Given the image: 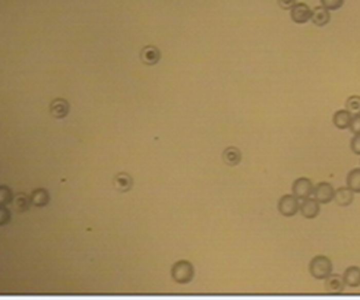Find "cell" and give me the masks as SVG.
I'll use <instances>...</instances> for the list:
<instances>
[{
	"label": "cell",
	"mask_w": 360,
	"mask_h": 300,
	"mask_svg": "<svg viewBox=\"0 0 360 300\" xmlns=\"http://www.w3.org/2000/svg\"><path fill=\"white\" fill-rule=\"evenodd\" d=\"M334 201L337 202V205L340 207H349L354 201V192L350 191L347 186L346 188H338L335 191V196H334Z\"/></svg>",
	"instance_id": "14"
},
{
	"label": "cell",
	"mask_w": 360,
	"mask_h": 300,
	"mask_svg": "<svg viewBox=\"0 0 360 300\" xmlns=\"http://www.w3.org/2000/svg\"><path fill=\"white\" fill-rule=\"evenodd\" d=\"M113 183H114V188H116L119 192L124 194V192H129V191L132 189L133 179H132V176L129 175V173H124V172H122V173H117V175L114 176Z\"/></svg>",
	"instance_id": "11"
},
{
	"label": "cell",
	"mask_w": 360,
	"mask_h": 300,
	"mask_svg": "<svg viewBox=\"0 0 360 300\" xmlns=\"http://www.w3.org/2000/svg\"><path fill=\"white\" fill-rule=\"evenodd\" d=\"M343 280L347 287L356 289L360 286V267H349L344 274H343Z\"/></svg>",
	"instance_id": "12"
},
{
	"label": "cell",
	"mask_w": 360,
	"mask_h": 300,
	"mask_svg": "<svg viewBox=\"0 0 360 300\" xmlns=\"http://www.w3.org/2000/svg\"><path fill=\"white\" fill-rule=\"evenodd\" d=\"M349 129H350L354 135H356V134H360V115H353V116H351V122Z\"/></svg>",
	"instance_id": "24"
},
{
	"label": "cell",
	"mask_w": 360,
	"mask_h": 300,
	"mask_svg": "<svg viewBox=\"0 0 360 300\" xmlns=\"http://www.w3.org/2000/svg\"><path fill=\"white\" fill-rule=\"evenodd\" d=\"M311 21L313 22V25L316 27H323L327 25L330 21H331V15H330V10L323 6H318L312 10V18Z\"/></svg>",
	"instance_id": "15"
},
{
	"label": "cell",
	"mask_w": 360,
	"mask_h": 300,
	"mask_svg": "<svg viewBox=\"0 0 360 300\" xmlns=\"http://www.w3.org/2000/svg\"><path fill=\"white\" fill-rule=\"evenodd\" d=\"M309 272L316 280H325L332 274V262L328 256L318 255L309 264Z\"/></svg>",
	"instance_id": "1"
},
{
	"label": "cell",
	"mask_w": 360,
	"mask_h": 300,
	"mask_svg": "<svg viewBox=\"0 0 360 300\" xmlns=\"http://www.w3.org/2000/svg\"><path fill=\"white\" fill-rule=\"evenodd\" d=\"M195 277V268L189 261H182L174 262V265L171 267V278L179 283V284H188L193 280Z\"/></svg>",
	"instance_id": "2"
},
{
	"label": "cell",
	"mask_w": 360,
	"mask_h": 300,
	"mask_svg": "<svg viewBox=\"0 0 360 300\" xmlns=\"http://www.w3.org/2000/svg\"><path fill=\"white\" fill-rule=\"evenodd\" d=\"M299 213L302 214L304 218H308V220L316 218V217L319 215V213H321L319 202H318L315 198H306V199H302L300 207H299Z\"/></svg>",
	"instance_id": "6"
},
{
	"label": "cell",
	"mask_w": 360,
	"mask_h": 300,
	"mask_svg": "<svg viewBox=\"0 0 360 300\" xmlns=\"http://www.w3.org/2000/svg\"><path fill=\"white\" fill-rule=\"evenodd\" d=\"M13 205H15V210L19 211V213H25L28 211L29 207L32 205V199H31V195L27 194H16L15 195V199H13Z\"/></svg>",
	"instance_id": "18"
},
{
	"label": "cell",
	"mask_w": 360,
	"mask_h": 300,
	"mask_svg": "<svg viewBox=\"0 0 360 300\" xmlns=\"http://www.w3.org/2000/svg\"><path fill=\"white\" fill-rule=\"evenodd\" d=\"M15 196H13V192L10 189L9 186L6 184H2L0 186V205H9L10 202H13Z\"/></svg>",
	"instance_id": "20"
},
{
	"label": "cell",
	"mask_w": 360,
	"mask_h": 300,
	"mask_svg": "<svg viewBox=\"0 0 360 300\" xmlns=\"http://www.w3.org/2000/svg\"><path fill=\"white\" fill-rule=\"evenodd\" d=\"M299 207H300L299 198H296L293 194L283 195L278 201V205H277L278 213L284 217H294L299 213Z\"/></svg>",
	"instance_id": "3"
},
{
	"label": "cell",
	"mask_w": 360,
	"mask_h": 300,
	"mask_svg": "<svg viewBox=\"0 0 360 300\" xmlns=\"http://www.w3.org/2000/svg\"><path fill=\"white\" fill-rule=\"evenodd\" d=\"M141 59H142V62L145 65L154 66V65H157L160 62L161 53H160V50L157 49L155 46H147L141 51Z\"/></svg>",
	"instance_id": "10"
},
{
	"label": "cell",
	"mask_w": 360,
	"mask_h": 300,
	"mask_svg": "<svg viewBox=\"0 0 360 300\" xmlns=\"http://www.w3.org/2000/svg\"><path fill=\"white\" fill-rule=\"evenodd\" d=\"M296 3H297V0H278V5L283 9H292Z\"/></svg>",
	"instance_id": "26"
},
{
	"label": "cell",
	"mask_w": 360,
	"mask_h": 300,
	"mask_svg": "<svg viewBox=\"0 0 360 300\" xmlns=\"http://www.w3.org/2000/svg\"><path fill=\"white\" fill-rule=\"evenodd\" d=\"M31 199H32V205H34V207L41 208V207L48 205V202H50V195H48V192L46 189L38 188V189H34V191H32Z\"/></svg>",
	"instance_id": "17"
},
{
	"label": "cell",
	"mask_w": 360,
	"mask_h": 300,
	"mask_svg": "<svg viewBox=\"0 0 360 300\" xmlns=\"http://www.w3.org/2000/svg\"><path fill=\"white\" fill-rule=\"evenodd\" d=\"M346 287L344 284V280H343L341 275H337V274H331L325 278V290L331 294H338L341 293Z\"/></svg>",
	"instance_id": "9"
},
{
	"label": "cell",
	"mask_w": 360,
	"mask_h": 300,
	"mask_svg": "<svg viewBox=\"0 0 360 300\" xmlns=\"http://www.w3.org/2000/svg\"><path fill=\"white\" fill-rule=\"evenodd\" d=\"M347 188L353 191L354 194H360V167L353 168L347 175Z\"/></svg>",
	"instance_id": "19"
},
{
	"label": "cell",
	"mask_w": 360,
	"mask_h": 300,
	"mask_svg": "<svg viewBox=\"0 0 360 300\" xmlns=\"http://www.w3.org/2000/svg\"><path fill=\"white\" fill-rule=\"evenodd\" d=\"M350 148L354 154L360 155V134H356V135L351 138Z\"/></svg>",
	"instance_id": "25"
},
{
	"label": "cell",
	"mask_w": 360,
	"mask_h": 300,
	"mask_svg": "<svg viewBox=\"0 0 360 300\" xmlns=\"http://www.w3.org/2000/svg\"><path fill=\"white\" fill-rule=\"evenodd\" d=\"M12 220V214L6 205H0V226H6Z\"/></svg>",
	"instance_id": "23"
},
{
	"label": "cell",
	"mask_w": 360,
	"mask_h": 300,
	"mask_svg": "<svg viewBox=\"0 0 360 300\" xmlns=\"http://www.w3.org/2000/svg\"><path fill=\"white\" fill-rule=\"evenodd\" d=\"M351 116H353V115H351L347 108L338 110V111H335L334 116H332V123H334V126H335L337 129H341V130L349 129L351 122Z\"/></svg>",
	"instance_id": "13"
},
{
	"label": "cell",
	"mask_w": 360,
	"mask_h": 300,
	"mask_svg": "<svg viewBox=\"0 0 360 300\" xmlns=\"http://www.w3.org/2000/svg\"><path fill=\"white\" fill-rule=\"evenodd\" d=\"M292 192L296 198L299 199H306L313 194V183L311 179L308 177H299L293 182L292 186Z\"/></svg>",
	"instance_id": "5"
},
{
	"label": "cell",
	"mask_w": 360,
	"mask_h": 300,
	"mask_svg": "<svg viewBox=\"0 0 360 300\" xmlns=\"http://www.w3.org/2000/svg\"><path fill=\"white\" fill-rule=\"evenodd\" d=\"M334 196H335V189L332 188L331 183L321 182L313 186V198L319 203H330L334 201Z\"/></svg>",
	"instance_id": "4"
},
{
	"label": "cell",
	"mask_w": 360,
	"mask_h": 300,
	"mask_svg": "<svg viewBox=\"0 0 360 300\" xmlns=\"http://www.w3.org/2000/svg\"><path fill=\"white\" fill-rule=\"evenodd\" d=\"M346 108L351 115H360V96H351L346 101Z\"/></svg>",
	"instance_id": "21"
},
{
	"label": "cell",
	"mask_w": 360,
	"mask_h": 300,
	"mask_svg": "<svg viewBox=\"0 0 360 300\" xmlns=\"http://www.w3.org/2000/svg\"><path fill=\"white\" fill-rule=\"evenodd\" d=\"M223 160H224V163L227 165L235 167V165H237L242 161V153L236 146H227L223 151Z\"/></svg>",
	"instance_id": "16"
},
{
	"label": "cell",
	"mask_w": 360,
	"mask_h": 300,
	"mask_svg": "<svg viewBox=\"0 0 360 300\" xmlns=\"http://www.w3.org/2000/svg\"><path fill=\"white\" fill-rule=\"evenodd\" d=\"M290 16L296 24H304L312 18V9L306 3H296L290 9Z\"/></svg>",
	"instance_id": "7"
},
{
	"label": "cell",
	"mask_w": 360,
	"mask_h": 300,
	"mask_svg": "<svg viewBox=\"0 0 360 300\" xmlns=\"http://www.w3.org/2000/svg\"><path fill=\"white\" fill-rule=\"evenodd\" d=\"M69 110H70L69 101L65 98H56L50 103V113L56 119H65L69 115Z\"/></svg>",
	"instance_id": "8"
},
{
	"label": "cell",
	"mask_w": 360,
	"mask_h": 300,
	"mask_svg": "<svg viewBox=\"0 0 360 300\" xmlns=\"http://www.w3.org/2000/svg\"><path fill=\"white\" fill-rule=\"evenodd\" d=\"M321 3L328 10H338L344 5V0H321Z\"/></svg>",
	"instance_id": "22"
}]
</instances>
